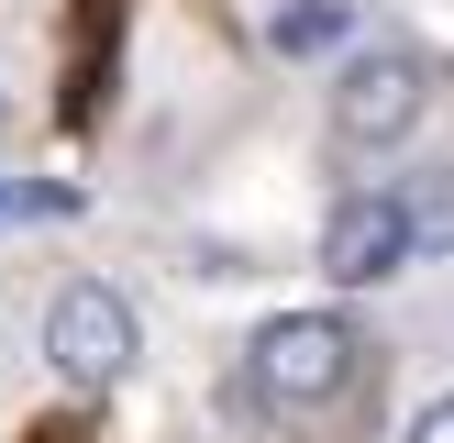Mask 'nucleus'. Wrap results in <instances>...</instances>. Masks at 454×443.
<instances>
[{
	"mask_svg": "<svg viewBox=\"0 0 454 443\" xmlns=\"http://www.w3.org/2000/svg\"><path fill=\"white\" fill-rule=\"evenodd\" d=\"M366 366H377V344L344 310H278L255 332V399L266 410H344L366 388Z\"/></svg>",
	"mask_w": 454,
	"mask_h": 443,
	"instance_id": "obj_1",
	"label": "nucleus"
},
{
	"mask_svg": "<svg viewBox=\"0 0 454 443\" xmlns=\"http://www.w3.org/2000/svg\"><path fill=\"white\" fill-rule=\"evenodd\" d=\"M421 111H433V66L411 44H355L344 78H333L322 133H333V155H388V144H411Z\"/></svg>",
	"mask_w": 454,
	"mask_h": 443,
	"instance_id": "obj_2",
	"label": "nucleus"
},
{
	"mask_svg": "<svg viewBox=\"0 0 454 443\" xmlns=\"http://www.w3.org/2000/svg\"><path fill=\"white\" fill-rule=\"evenodd\" d=\"M44 366H56L67 388H122V377L145 366V310L111 277H67L56 299H44Z\"/></svg>",
	"mask_w": 454,
	"mask_h": 443,
	"instance_id": "obj_3",
	"label": "nucleus"
},
{
	"mask_svg": "<svg viewBox=\"0 0 454 443\" xmlns=\"http://www.w3.org/2000/svg\"><path fill=\"white\" fill-rule=\"evenodd\" d=\"M310 255H322V277H333V288H388V277H411V266H421V255H411V222H399V199H388V177L333 199Z\"/></svg>",
	"mask_w": 454,
	"mask_h": 443,
	"instance_id": "obj_4",
	"label": "nucleus"
},
{
	"mask_svg": "<svg viewBox=\"0 0 454 443\" xmlns=\"http://www.w3.org/2000/svg\"><path fill=\"white\" fill-rule=\"evenodd\" d=\"M111 66H122V0H78V22H67V122H100V89H111Z\"/></svg>",
	"mask_w": 454,
	"mask_h": 443,
	"instance_id": "obj_5",
	"label": "nucleus"
},
{
	"mask_svg": "<svg viewBox=\"0 0 454 443\" xmlns=\"http://www.w3.org/2000/svg\"><path fill=\"white\" fill-rule=\"evenodd\" d=\"M266 44H278L288 66L344 56V44H355V0H278V12H266Z\"/></svg>",
	"mask_w": 454,
	"mask_h": 443,
	"instance_id": "obj_6",
	"label": "nucleus"
},
{
	"mask_svg": "<svg viewBox=\"0 0 454 443\" xmlns=\"http://www.w3.org/2000/svg\"><path fill=\"white\" fill-rule=\"evenodd\" d=\"M399 222H411V255H454V167H411L388 177Z\"/></svg>",
	"mask_w": 454,
	"mask_h": 443,
	"instance_id": "obj_7",
	"label": "nucleus"
},
{
	"mask_svg": "<svg viewBox=\"0 0 454 443\" xmlns=\"http://www.w3.org/2000/svg\"><path fill=\"white\" fill-rule=\"evenodd\" d=\"M399 443H454V388H443V399H421V410H411V432H399Z\"/></svg>",
	"mask_w": 454,
	"mask_h": 443,
	"instance_id": "obj_8",
	"label": "nucleus"
},
{
	"mask_svg": "<svg viewBox=\"0 0 454 443\" xmlns=\"http://www.w3.org/2000/svg\"><path fill=\"white\" fill-rule=\"evenodd\" d=\"M12 211H67V199L56 189H0V222H12Z\"/></svg>",
	"mask_w": 454,
	"mask_h": 443,
	"instance_id": "obj_9",
	"label": "nucleus"
},
{
	"mask_svg": "<svg viewBox=\"0 0 454 443\" xmlns=\"http://www.w3.org/2000/svg\"><path fill=\"white\" fill-rule=\"evenodd\" d=\"M22 443H89V432H78V421H34Z\"/></svg>",
	"mask_w": 454,
	"mask_h": 443,
	"instance_id": "obj_10",
	"label": "nucleus"
},
{
	"mask_svg": "<svg viewBox=\"0 0 454 443\" xmlns=\"http://www.w3.org/2000/svg\"><path fill=\"white\" fill-rule=\"evenodd\" d=\"M0 122H12V100H0Z\"/></svg>",
	"mask_w": 454,
	"mask_h": 443,
	"instance_id": "obj_11",
	"label": "nucleus"
}]
</instances>
